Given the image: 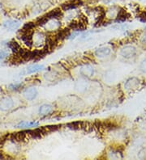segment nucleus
I'll list each match as a JSON object with an SVG mask.
<instances>
[{"label":"nucleus","mask_w":146,"mask_h":160,"mask_svg":"<svg viewBox=\"0 0 146 160\" xmlns=\"http://www.w3.org/2000/svg\"><path fill=\"white\" fill-rule=\"evenodd\" d=\"M110 53H111V50L109 47H101L95 50L94 54L98 58H103L110 55Z\"/></svg>","instance_id":"nucleus-8"},{"label":"nucleus","mask_w":146,"mask_h":160,"mask_svg":"<svg viewBox=\"0 0 146 160\" xmlns=\"http://www.w3.org/2000/svg\"><path fill=\"white\" fill-rule=\"evenodd\" d=\"M4 28H6L7 29L13 31L16 30L20 27V22L17 20H8L3 24Z\"/></svg>","instance_id":"nucleus-12"},{"label":"nucleus","mask_w":146,"mask_h":160,"mask_svg":"<svg viewBox=\"0 0 146 160\" xmlns=\"http://www.w3.org/2000/svg\"><path fill=\"white\" fill-rule=\"evenodd\" d=\"M116 79V73L113 70H108L103 74V80L106 83H113Z\"/></svg>","instance_id":"nucleus-10"},{"label":"nucleus","mask_w":146,"mask_h":160,"mask_svg":"<svg viewBox=\"0 0 146 160\" xmlns=\"http://www.w3.org/2000/svg\"><path fill=\"white\" fill-rule=\"evenodd\" d=\"M8 47L10 48L11 50L14 52L15 53H18L19 52H20L21 50H22L20 45L16 41H12L9 42L8 43Z\"/></svg>","instance_id":"nucleus-14"},{"label":"nucleus","mask_w":146,"mask_h":160,"mask_svg":"<svg viewBox=\"0 0 146 160\" xmlns=\"http://www.w3.org/2000/svg\"><path fill=\"white\" fill-rule=\"evenodd\" d=\"M39 123L38 121H22L16 124V128H31V127L38 126Z\"/></svg>","instance_id":"nucleus-13"},{"label":"nucleus","mask_w":146,"mask_h":160,"mask_svg":"<svg viewBox=\"0 0 146 160\" xmlns=\"http://www.w3.org/2000/svg\"><path fill=\"white\" fill-rule=\"evenodd\" d=\"M8 56V52L5 51V50H2L0 51V60H3L4 58H6Z\"/></svg>","instance_id":"nucleus-18"},{"label":"nucleus","mask_w":146,"mask_h":160,"mask_svg":"<svg viewBox=\"0 0 146 160\" xmlns=\"http://www.w3.org/2000/svg\"><path fill=\"white\" fill-rule=\"evenodd\" d=\"M44 65H38V64H36V65H32L27 67L25 69V70L23 71L22 74L23 75H31V74L37 73V72H39V71L44 70Z\"/></svg>","instance_id":"nucleus-9"},{"label":"nucleus","mask_w":146,"mask_h":160,"mask_svg":"<svg viewBox=\"0 0 146 160\" xmlns=\"http://www.w3.org/2000/svg\"><path fill=\"white\" fill-rule=\"evenodd\" d=\"M127 16H128L127 12L123 9H121L120 11H118V14H117V21L124 22L127 20Z\"/></svg>","instance_id":"nucleus-15"},{"label":"nucleus","mask_w":146,"mask_h":160,"mask_svg":"<svg viewBox=\"0 0 146 160\" xmlns=\"http://www.w3.org/2000/svg\"><path fill=\"white\" fill-rule=\"evenodd\" d=\"M139 69L142 73L146 74V58L140 61V65H139Z\"/></svg>","instance_id":"nucleus-17"},{"label":"nucleus","mask_w":146,"mask_h":160,"mask_svg":"<svg viewBox=\"0 0 146 160\" xmlns=\"http://www.w3.org/2000/svg\"><path fill=\"white\" fill-rule=\"evenodd\" d=\"M14 105V102L10 97H4L0 100V109L3 111H8Z\"/></svg>","instance_id":"nucleus-6"},{"label":"nucleus","mask_w":146,"mask_h":160,"mask_svg":"<svg viewBox=\"0 0 146 160\" xmlns=\"http://www.w3.org/2000/svg\"><path fill=\"white\" fill-rule=\"evenodd\" d=\"M52 105L49 104H44L41 105L38 112H39V114L42 115V116H47V115L52 113Z\"/></svg>","instance_id":"nucleus-11"},{"label":"nucleus","mask_w":146,"mask_h":160,"mask_svg":"<svg viewBox=\"0 0 146 160\" xmlns=\"http://www.w3.org/2000/svg\"><path fill=\"white\" fill-rule=\"evenodd\" d=\"M90 84L86 79H80L78 80H76L75 83V90L79 93H84L86 92L89 89Z\"/></svg>","instance_id":"nucleus-2"},{"label":"nucleus","mask_w":146,"mask_h":160,"mask_svg":"<svg viewBox=\"0 0 146 160\" xmlns=\"http://www.w3.org/2000/svg\"><path fill=\"white\" fill-rule=\"evenodd\" d=\"M136 53H137V50H136V47H134L133 46H123L120 50L119 54L121 57L125 59H131L136 55Z\"/></svg>","instance_id":"nucleus-1"},{"label":"nucleus","mask_w":146,"mask_h":160,"mask_svg":"<svg viewBox=\"0 0 146 160\" xmlns=\"http://www.w3.org/2000/svg\"><path fill=\"white\" fill-rule=\"evenodd\" d=\"M80 74L84 78H91L94 75V69L92 65H84L80 69Z\"/></svg>","instance_id":"nucleus-4"},{"label":"nucleus","mask_w":146,"mask_h":160,"mask_svg":"<svg viewBox=\"0 0 146 160\" xmlns=\"http://www.w3.org/2000/svg\"><path fill=\"white\" fill-rule=\"evenodd\" d=\"M82 4L81 0H70L69 2L63 3L62 5V9L63 11H70L73 10L76 8L78 6Z\"/></svg>","instance_id":"nucleus-7"},{"label":"nucleus","mask_w":146,"mask_h":160,"mask_svg":"<svg viewBox=\"0 0 146 160\" xmlns=\"http://www.w3.org/2000/svg\"><path fill=\"white\" fill-rule=\"evenodd\" d=\"M137 158L139 159H146V148L140 149L137 153Z\"/></svg>","instance_id":"nucleus-16"},{"label":"nucleus","mask_w":146,"mask_h":160,"mask_svg":"<svg viewBox=\"0 0 146 160\" xmlns=\"http://www.w3.org/2000/svg\"><path fill=\"white\" fill-rule=\"evenodd\" d=\"M24 98L27 100H33L38 95V91L35 87H28V88L25 89L23 92Z\"/></svg>","instance_id":"nucleus-5"},{"label":"nucleus","mask_w":146,"mask_h":160,"mask_svg":"<svg viewBox=\"0 0 146 160\" xmlns=\"http://www.w3.org/2000/svg\"><path fill=\"white\" fill-rule=\"evenodd\" d=\"M140 79L138 78L132 77L128 79L124 83V88L128 91H134L138 88L140 86Z\"/></svg>","instance_id":"nucleus-3"}]
</instances>
